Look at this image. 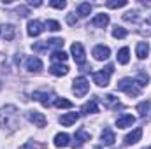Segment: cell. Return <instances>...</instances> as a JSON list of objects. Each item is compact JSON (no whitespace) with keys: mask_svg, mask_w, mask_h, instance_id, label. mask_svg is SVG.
Here are the masks:
<instances>
[{"mask_svg":"<svg viewBox=\"0 0 151 149\" xmlns=\"http://www.w3.org/2000/svg\"><path fill=\"white\" fill-rule=\"evenodd\" d=\"M102 144L104 146H113L114 140H116V135H114V132L111 128H104V132H102Z\"/></svg>","mask_w":151,"mask_h":149,"instance_id":"cell-17","label":"cell"},{"mask_svg":"<svg viewBox=\"0 0 151 149\" xmlns=\"http://www.w3.org/2000/svg\"><path fill=\"white\" fill-rule=\"evenodd\" d=\"M49 49V44H47V40H42V42H35L34 44V51H47Z\"/></svg>","mask_w":151,"mask_h":149,"instance_id":"cell-33","label":"cell"},{"mask_svg":"<svg viewBox=\"0 0 151 149\" xmlns=\"http://www.w3.org/2000/svg\"><path fill=\"white\" fill-rule=\"evenodd\" d=\"M19 125V112L14 105H5L0 109V128L5 132H14L18 130Z\"/></svg>","mask_w":151,"mask_h":149,"instance_id":"cell-1","label":"cell"},{"mask_svg":"<svg viewBox=\"0 0 151 149\" xmlns=\"http://www.w3.org/2000/svg\"><path fill=\"white\" fill-rule=\"evenodd\" d=\"M49 5L55 7V9H65V7H67V2H65V0H51Z\"/></svg>","mask_w":151,"mask_h":149,"instance_id":"cell-36","label":"cell"},{"mask_svg":"<svg viewBox=\"0 0 151 149\" xmlns=\"http://www.w3.org/2000/svg\"><path fill=\"white\" fill-rule=\"evenodd\" d=\"M16 35V28H14V25H5L4 28H2V37L5 39V40H12Z\"/></svg>","mask_w":151,"mask_h":149,"instance_id":"cell-23","label":"cell"},{"mask_svg":"<svg viewBox=\"0 0 151 149\" xmlns=\"http://www.w3.org/2000/svg\"><path fill=\"white\" fill-rule=\"evenodd\" d=\"M42 30H44L42 21H39V19H32V21H28V35H30V37H37V35H40Z\"/></svg>","mask_w":151,"mask_h":149,"instance_id":"cell-11","label":"cell"},{"mask_svg":"<svg viewBox=\"0 0 151 149\" xmlns=\"http://www.w3.org/2000/svg\"><path fill=\"white\" fill-rule=\"evenodd\" d=\"M91 139V135L84 130V128H79L77 132H76V135H74V142H72V148H81L86 140H90Z\"/></svg>","mask_w":151,"mask_h":149,"instance_id":"cell-8","label":"cell"},{"mask_svg":"<svg viewBox=\"0 0 151 149\" xmlns=\"http://www.w3.org/2000/svg\"><path fill=\"white\" fill-rule=\"evenodd\" d=\"M134 82L137 84V88H144V86L150 82V75H148V72L137 70V75H135V81H134Z\"/></svg>","mask_w":151,"mask_h":149,"instance_id":"cell-18","label":"cell"},{"mask_svg":"<svg viewBox=\"0 0 151 149\" xmlns=\"http://www.w3.org/2000/svg\"><path fill=\"white\" fill-rule=\"evenodd\" d=\"M55 62H65L67 60V53H63V51H53V56H51Z\"/></svg>","mask_w":151,"mask_h":149,"instance_id":"cell-32","label":"cell"},{"mask_svg":"<svg viewBox=\"0 0 151 149\" xmlns=\"http://www.w3.org/2000/svg\"><path fill=\"white\" fill-rule=\"evenodd\" d=\"M19 149H46L42 144H37V142H34V140H30V142H27L25 146H21Z\"/></svg>","mask_w":151,"mask_h":149,"instance_id":"cell-35","label":"cell"},{"mask_svg":"<svg viewBox=\"0 0 151 149\" xmlns=\"http://www.w3.org/2000/svg\"><path fill=\"white\" fill-rule=\"evenodd\" d=\"M90 12H91V5H90L88 2H83V4H79V7H77V14H79L81 18H86Z\"/></svg>","mask_w":151,"mask_h":149,"instance_id":"cell-25","label":"cell"},{"mask_svg":"<svg viewBox=\"0 0 151 149\" xmlns=\"http://www.w3.org/2000/svg\"><path fill=\"white\" fill-rule=\"evenodd\" d=\"M49 72L53 75H56V77H62V75H65L69 72V67H67L65 63H53V65L49 67Z\"/></svg>","mask_w":151,"mask_h":149,"instance_id":"cell-15","label":"cell"},{"mask_svg":"<svg viewBox=\"0 0 151 149\" xmlns=\"http://www.w3.org/2000/svg\"><path fill=\"white\" fill-rule=\"evenodd\" d=\"M40 4H42V2H34V0H30V2H28V5H34V7H39V5H40Z\"/></svg>","mask_w":151,"mask_h":149,"instance_id":"cell-39","label":"cell"},{"mask_svg":"<svg viewBox=\"0 0 151 149\" xmlns=\"http://www.w3.org/2000/svg\"><path fill=\"white\" fill-rule=\"evenodd\" d=\"M123 19H125V21L137 23V21H139V16H137V12H135V11H128V12H125V14H123Z\"/></svg>","mask_w":151,"mask_h":149,"instance_id":"cell-29","label":"cell"},{"mask_svg":"<svg viewBox=\"0 0 151 149\" xmlns=\"http://www.w3.org/2000/svg\"><path fill=\"white\" fill-rule=\"evenodd\" d=\"M135 123V117L132 116V114H123V116H119L118 119H116V126L118 128H128V126H132Z\"/></svg>","mask_w":151,"mask_h":149,"instance_id":"cell-12","label":"cell"},{"mask_svg":"<svg viewBox=\"0 0 151 149\" xmlns=\"http://www.w3.org/2000/svg\"><path fill=\"white\" fill-rule=\"evenodd\" d=\"M28 119L35 125V126H39V128H44L46 126V123H47V119H46V116L44 114H40V112L37 111H28Z\"/></svg>","mask_w":151,"mask_h":149,"instance_id":"cell-9","label":"cell"},{"mask_svg":"<svg viewBox=\"0 0 151 149\" xmlns=\"http://www.w3.org/2000/svg\"><path fill=\"white\" fill-rule=\"evenodd\" d=\"M144 149H151V146H150V148H144Z\"/></svg>","mask_w":151,"mask_h":149,"instance_id":"cell-41","label":"cell"},{"mask_svg":"<svg viewBox=\"0 0 151 149\" xmlns=\"http://www.w3.org/2000/svg\"><path fill=\"white\" fill-rule=\"evenodd\" d=\"M118 90H119V91H125L128 97H139V93H141V88H137L135 82H134L130 77L119 79V81H118Z\"/></svg>","mask_w":151,"mask_h":149,"instance_id":"cell-2","label":"cell"},{"mask_svg":"<svg viewBox=\"0 0 151 149\" xmlns=\"http://www.w3.org/2000/svg\"><path fill=\"white\" fill-rule=\"evenodd\" d=\"M93 149H102V148H100V146H95V148H93Z\"/></svg>","mask_w":151,"mask_h":149,"instance_id":"cell-40","label":"cell"},{"mask_svg":"<svg viewBox=\"0 0 151 149\" xmlns=\"http://www.w3.org/2000/svg\"><path fill=\"white\" fill-rule=\"evenodd\" d=\"M128 60H130V49H128V47H121V49L118 51V63L127 65Z\"/></svg>","mask_w":151,"mask_h":149,"instance_id":"cell-22","label":"cell"},{"mask_svg":"<svg viewBox=\"0 0 151 149\" xmlns=\"http://www.w3.org/2000/svg\"><path fill=\"white\" fill-rule=\"evenodd\" d=\"M148 111H150V102H148V100H146V102H141V104L137 105V112H139L142 117L148 114Z\"/></svg>","mask_w":151,"mask_h":149,"instance_id":"cell-31","label":"cell"},{"mask_svg":"<svg viewBox=\"0 0 151 149\" xmlns=\"http://www.w3.org/2000/svg\"><path fill=\"white\" fill-rule=\"evenodd\" d=\"M127 34H128V32H127V28H123V27H118V25H116L113 28V37H116V39H125Z\"/></svg>","mask_w":151,"mask_h":149,"instance_id":"cell-27","label":"cell"},{"mask_svg":"<svg viewBox=\"0 0 151 149\" xmlns=\"http://www.w3.org/2000/svg\"><path fill=\"white\" fill-rule=\"evenodd\" d=\"M88 90H90V82H88V79L83 77V75L76 77L74 82H72V91H74L76 97H84V95L88 93Z\"/></svg>","mask_w":151,"mask_h":149,"instance_id":"cell-4","label":"cell"},{"mask_svg":"<svg viewBox=\"0 0 151 149\" xmlns=\"http://www.w3.org/2000/svg\"><path fill=\"white\" fill-rule=\"evenodd\" d=\"M114 70V65H107L102 72H93V81H95V84L97 86H102V88H106L107 84H109V75L113 74Z\"/></svg>","mask_w":151,"mask_h":149,"instance_id":"cell-3","label":"cell"},{"mask_svg":"<svg viewBox=\"0 0 151 149\" xmlns=\"http://www.w3.org/2000/svg\"><path fill=\"white\" fill-rule=\"evenodd\" d=\"M142 137V128H135L134 132H130L127 137H125V144L127 146H132V144H137Z\"/></svg>","mask_w":151,"mask_h":149,"instance_id":"cell-13","label":"cell"},{"mask_svg":"<svg viewBox=\"0 0 151 149\" xmlns=\"http://www.w3.org/2000/svg\"><path fill=\"white\" fill-rule=\"evenodd\" d=\"M106 5H107L109 9H118V7H125V5H127V0H109V2H106Z\"/></svg>","mask_w":151,"mask_h":149,"instance_id":"cell-28","label":"cell"},{"mask_svg":"<svg viewBox=\"0 0 151 149\" xmlns=\"http://www.w3.org/2000/svg\"><path fill=\"white\" fill-rule=\"evenodd\" d=\"M25 67H27L28 72H40L42 70V62L37 56H28L27 62H25Z\"/></svg>","mask_w":151,"mask_h":149,"instance_id":"cell-10","label":"cell"},{"mask_svg":"<svg viewBox=\"0 0 151 149\" xmlns=\"http://www.w3.org/2000/svg\"><path fill=\"white\" fill-rule=\"evenodd\" d=\"M91 54H93V58H95V60L102 62V60H107V58L111 56V49H109L107 46H104V44H99V46H95V47H93Z\"/></svg>","mask_w":151,"mask_h":149,"instance_id":"cell-7","label":"cell"},{"mask_svg":"<svg viewBox=\"0 0 151 149\" xmlns=\"http://www.w3.org/2000/svg\"><path fill=\"white\" fill-rule=\"evenodd\" d=\"M67 23H69V25H76V23H77V16H76V14H69V16H67Z\"/></svg>","mask_w":151,"mask_h":149,"instance_id":"cell-38","label":"cell"},{"mask_svg":"<svg viewBox=\"0 0 151 149\" xmlns=\"http://www.w3.org/2000/svg\"><path fill=\"white\" fill-rule=\"evenodd\" d=\"M16 14H18V16H21V18H25V16L28 14V7H25V5L18 7V9H16Z\"/></svg>","mask_w":151,"mask_h":149,"instance_id":"cell-37","label":"cell"},{"mask_svg":"<svg viewBox=\"0 0 151 149\" xmlns=\"http://www.w3.org/2000/svg\"><path fill=\"white\" fill-rule=\"evenodd\" d=\"M47 44H49V49L55 47L56 51H60V47L63 46V40L62 39H51V40H47Z\"/></svg>","mask_w":151,"mask_h":149,"instance_id":"cell-34","label":"cell"},{"mask_svg":"<svg viewBox=\"0 0 151 149\" xmlns=\"http://www.w3.org/2000/svg\"><path fill=\"white\" fill-rule=\"evenodd\" d=\"M53 105L58 107V109H72V102L67 100V98H60V97L55 98V104H53Z\"/></svg>","mask_w":151,"mask_h":149,"instance_id":"cell-24","label":"cell"},{"mask_svg":"<svg viewBox=\"0 0 151 149\" xmlns=\"http://www.w3.org/2000/svg\"><path fill=\"white\" fill-rule=\"evenodd\" d=\"M109 25V16L107 14H97L93 19H91V27H97V28H104Z\"/></svg>","mask_w":151,"mask_h":149,"instance_id":"cell-16","label":"cell"},{"mask_svg":"<svg viewBox=\"0 0 151 149\" xmlns=\"http://www.w3.org/2000/svg\"><path fill=\"white\" fill-rule=\"evenodd\" d=\"M81 112H83V114H95V112H99L97 100H90V102H86V104L81 107Z\"/></svg>","mask_w":151,"mask_h":149,"instance_id":"cell-21","label":"cell"},{"mask_svg":"<svg viewBox=\"0 0 151 149\" xmlns=\"http://www.w3.org/2000/svg\"><path fill=\"white\" fill-rule=\"evenodd\" d=\"M70 51H72V58L76 60V63H77V65H83L84 60H86V53H84L83 44H81V42H74L72 47H70Z\"/></svg>","mask_w":151,"mask_h":149,"instance_id":"cell-6","label":"cell"},{"mask_svg":"<svg viewBox=\"0 0 151 149\" xmlns=\"http://www.w3.org/2000/svg\"><path fill=\"white\" fill-rule=\"evenodd\" d=\"M135 53H137V58L139 60H144L150 53V44L148 42H139L137 47H135Z\"/></svg>","mask_w":151,"mask_h":149,"instance_id":"cell-19","label":"cell"},{"mask_svg":"<svg viewBox=\"0 0 151 149\" xmlns=\"http://www.w3.org/2000/svg\"><path fill=\"white\" fill-rule=\"evenodd\" d=\"M44 27H46L47 30H51V32H58V30H60V23L55 21V19H47Z\"/></svg>","mask_w":151,"mask_h":149,"instance_id":"cell-30","label":"cell"},{"mask_svg":"<svg viewBox=\"0 0 151 149\" xmlns=\"http://www.w3.org/2000/svg\"><path fill=\"white\" fill-rule=\"evenodd\" d=\"M102 102H104V105H106V107H109V109L118 105V98H116L114 95H106V97L102 98Z\"/></svg>","mask_w":151,"mask_h":149,"instance_id":"cell-26","label":"cell"},{"mask_svg":"<svg viewBox=\"0 0 151 149\" xmlns=\"http://www.w3.org/2000/svg\"><path fill=\"white\" fill-rule=\"evenodd\" d=\"M32 98L34 100H39L44 107H51L53 104H55V95L53 93H46V91H34V95H32Z\"/></svg>","mask_w":151,"mask_h":149,"instance_id":"cell-5","label":"cell"},{"mask_svg":"<svg viewBox=\"0 0 151 149\" xmlns=\"http://www.w3.org/2000/svg\"><path fill=\"white\" fill-rule=\"evenodd\" d=\"M69 144H70V137L67 133H58L55 137V146L56 148H67Z\"/></svg>","mask_w":151,"mask_h":149,"instance_id":"cell-20","label":"cell"},{"mask_svg":"<svg viewBox=\"0 0 151 149\" xmlns=\"http://www.w3.org/2000/svg\"><path fill=\"white\" fill-rule=\"evenodd\" d=\"M77 119H79V114H77V112H67V114L60 116V123H62L63 126H72Z\"/></svg>","mask_w":151,"mask_h":149,"instance_id":"cell-14","label":"cell"}]
</instances>
